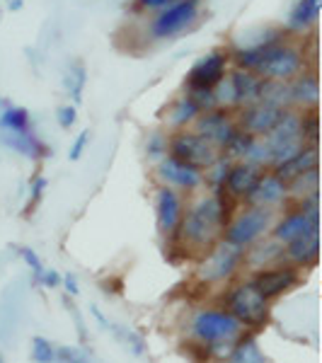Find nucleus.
<instances>
[{
    "label": "nucleus",
    "instance_id": "f257e3e1",
    "mask_svg": "<svg viewBox=\"0 0 322 363\" xmlns=\"http://www.w3.org/2000/svg\"><path fill=\"white\" fill-rule=\"evenodd\" d=\"M238 201L223 189H213L211 194L196 199L187 213H182L179 228L170 240L179 242L187 252H206L223 238V228L235 216Z\"/></svg>",
    "mask_w": 322,
    "mask_h": 363
},
{
    "label": "nucleus",
    "instance_id": "f03ea898",
    "mask_svg": "<svg viewBox=\"0 0 322 363\" xmlns=\"http://www.w3.org/2000/svg\"><path fill=\"white\" fill-rule=\"evenodd\" d=\"M308 68V58L306 49H301L298 44H294L291 39L272 46H265L260 58V66L255 73L262 80H281V83H289L294 80L298 73Z\"/></svg>",
    "mask_w": 322,
    "mask_h": 363
},
{
    "label": "nucleus",
    "instance_id": "7ed1b4c3",
    "mask_svg": "<svg viewBox=\"0 0 322 363\" xmlns=\"http://www.w3.org/2000/svg\"><path fill=\"white\" fill-rule=\"evenodd\" d=\"M274 223V208L265 206H245L238 211L231 218V223L223 228V240L238 247H252L255 242H260L262 238H267L272 233Z\"/></svg>",
    "mask_w": 322,
    "mask_h": 363
},
{
    "label": "nucleus",
    "instance_id": "20e7f679",
    "mask_svg": "<svg viewBox=\"0 0 322 363\" xmlns=\"http://www.w3.org/2000/svg\"><path fill=\"white\" fill-rule=\"evenodd\" d=\"M269 148V167H277L298 150L306 148V140L301 136V112L298 109H284L277 121V126L265 136Z\"/></svg>",
    "mask_w": 322,
    "mask_h": 363
},
{
    "label": "nucleus",
    "instance_id": "39448f33",
    "mask_svg": "<svg viewBox=\"0 0 322 363\" xmlns=\"http://www.w3.org/2000/svg\"><path fill=\"white\" fill-rule=\"evenodd\" d=\"M199 5H201V0H172L165 10L155 13V17L150 20V37L155 42H165V39L182 34L184 29H189L196 22Z\"/></svg>",
    "mask_w": 322,
    "mask_h": 363
},
{
    "label": "nucleus",
    "instance_id": "423d86ee",
    "mask_svg": "<svg viewBox=\"0 0 322 363\" xmlns=\"http://www.w3.org/2000/svg\"><path fill=\"white\" fill-rule=\"evenodd\" d=\"M167 155L177 157L182 162H189V165L199 169H206L218 157V150L204 136H199L194 128H182V131H170Z\"/></svg>",
    "mask_w": 322,
    "mask_h": 363
},
{
    "label": "nucleus",
    "instance_id": "0eeeda50",
    "mask_svg": "<svg viewBox=\"0 0 322 363\" xmlns=\"http://www.w3.org/2000/svg\"><path fill=\"white\" fill-rule=\"evenodd\" d=\"M228 313L235 318L240 325L262 327L269 318V301L252 286V281L240 284L228 294Z\"/></svg>",
    "mask_w": 322,
    "mask_h": 363
},
{
    "label": "nucleus",
    "instance_id": "6e6552de",
    "mask_svg": "<svg viewBox=\"0 0 322 363\" xmlns=\"http://www.w3.org/2000/svg\"><path fill=\"white\" fill-rule=\"evenodd\" d=\"M245 250L238 247V245L226 242L223 238L213 245L206 257H204L201 267H199V277H201L204 284H218V281L231 279L233 274L238 272V267L243 264Z\"/></svg>",
    "mask_w": 322,
    "mask_h": 363
},
{
    "label": "nucleus",
    "instance_id": "1a4fd4ad",
    "mask_svg": "<svg viewBox=\"0 0 322 363\" xmlns=\"http://www.w3.org/2000/svg\"><path fill=\"white\" fill-rule=\"evenodd\" d=\"M194 337L204 344L213 342H235L243 332V325L228 310H201L194 318Z\"/></svg>",
    "mask_w": 322,
    "mask_h": 363
},
{
    "label": "nucleus",
    "instance_id": "9d476101",
    "mask_svg": "<svg viewBox=\"0 0 322 363\" xmlns=\"http://www.w3.org/2000/svg\"><path fill=\"white\" fill-rule=\"evenodd\" d=\"M191 128L209 140L216 150H223V145L233 138V133L238 131V121H235V112L223 107L209 109V112H201L196 116V121L191 124Z\"/></svg>",
    "mask_w": 322,
    "mask_h": 363
},
{
    "label": "nucleus",
    "instance_id": "9b49d317",
    "mask_svg": "<svg viewBox=\"0 0 322 363\" xmlns=\"http://www.w3.org/2000/svg\"><path fill=\"white\" fill-rule=\"evenodd\" d=\"M155 174L162 182V186H172V189L194 191L196 186L204 184V169H199L189 162H182L172 155H165L160 162H155Z\"/></svg>",
    "mask_w": 322,
    "mask_h": 363
},
{
    "label": "nucleus",
    "instance_id": "f8f14e48",
    "mask_svg": "<svg viewBox=\"0 0 322 363\" xmlns=\"http://www.w3.org/2000/svg\"><path fill=\"white\" fill-rule=\"evenodd\" d=\"M228 70H231L228 51H211V54L199 58L187 73V87H209V90H213L228 75Z\"/></svg>",
    "mask_w": 322,
    "mask_h": 363
},
{
    "label": "nucleus",
    "instance_id": "ddd939ff",
    "mask_svg": "<svg viewBox=\"0 0 322 363\" xmlns=\"http://www.w3.org/2000/svg\"><path fill=\"white\" fill-rule=\"evenodd\" d=\"M298 284V267L294 264H277L269 269H260L252 279V286L267 301L291 291Z\"/></svg>",
    "mask_w": 322,
    "mask_h": 363
},
{
    "label": "nucleus",
    "instance_id": "4468645a",
    "mask_svg": "<svg viewBox=\"0 0 322 363\" xmlns=\"http://www.w3.org/2000/svg\"><path fill=\"white\" fill-rule=\"evenodd\" d=\"M184 213V201L177 189L172 186H160L155 194V216H157V230L162 238H172L174 230L179 228Z\"/></svg>",
    "mask_w": 322,
    "mask_h": 363
},
{
    "label": "nucleus",
    "instance_id": "2eb2a0df",
    "mask_svg": "<svg viewBox=\"0 0 322 363\" xmlns=\"http://www.w3.org/2000/svg\"><path fill=\"white\" fill-rule=\"evenodd\" d=\"M281 112H284V109H277V107H272V104L255 102V104H250V107L235 109V121H238V128L252 133L257 138H265L267 133L277 126Z\"/></svg>",
    "mask_w": 322,
    "mask_h": 363
},
{
    "label": "nucleus",
    "instance_id": "dca6fc26",
    "mask_svg": "<svg viewBox=\"0 0 322 363\" xmlns=\"http://www.w3.org/2000/svg\"><path fill=\"white\" fill-rule=\"evenodd\" d=\"M286 201H289V184L281 182L274 172H267V169L260 174L252 191L243 199L245 206H265V208H277Z\"/></svg>",
    "mask_w": 322,
    "mask_h": 363
},
{
    "label": "nucleus",
    "instance_id": "f3484780",
    "mask_svg": "<svg viewBox=\"0 0 322 363\" xmlns=\"http://www.w3.org/2000/svg\"><path fill=\"white\" fill-rule=\"evenodd\" d=\"M289 92H291V109H313L320 102V78L315 73V68H306L303 73H298L294 80H289Z\"/></svg>",
    "mask_w": 322,
    "mask_h": 363
},
{
    "label": "nucleus",
    "instance_id": "a211bd4d",
    "mask_svg": "<svg viewBox=\"0 0 322 363\" xmlns=\"http://www.w3.org/2000/svg\"><path fill=\"white\" fill-rule=\"evenodd\" d=\"M228 83L233 90V102L235 109L250 107V104L260 102V87L262 78L252 70H243V68H231L228 70Z\"/></svg>",
    "mask_w": 322,
    "mask_h": 363
},
{
    "label": "nucleus",
    "instance_id": "6ab92c4d",
    "mask_svg": "<svg viewBox=\"0 0 322 363\" xmlns=\"http://www.w3.org/2000/svg\"><path fill=\"white\" fill-rule=\"evenodd\" d=\"M313 228H320V220L310 218L306 211H301L298 206H294L289 211V213L284 216L281 220H277L272 228V238L277 240L281 245H289L291 240L301 238L303 233L313 230Z\"/></svg>",
    "mask_w": 322,
    "mask_h": 363
},
{
    "label": "nucleus",
    "instance_id": "aec40b11",
    "mask_svg": "<svg viewBox=\"0 0 322 363\" xmlns=\"http://www.w3.org/2000/svg\"><path fill=\"white\" fill-rule=\"evenodd\" d=\"M320 257V228L303 233L301 238L291 240L289 245H284V259H289L294 267H308L315 264Z\"/></svg>",
    "mask_w": 322,
    "mask_h": 363
},
{
    "label": "nucleus",
    "instance_id": "412c9836",
    "mask_svg": "<svg viewBox=\"0 0 322 363\" xmlns=\"http://www.w3.org/2000/svg\"><path fill=\"white\" fill-rule=\"evenodd\" d=\"M320 165V150L318 145H306L303 150H298L296 155H291L289 160H284L281 165L272 167V172L277 174L281 182H286L289 184L291 179H296L298 174L308 172V169L318 167Z\"/></svg>",
    "mask_w": 322,
    "mask_h": 363
},
{
    "label": "nucleus",
    "instance_id": "4be33fe9",
    "mask_svg": "<svg viewBox=\"0 0 322 363\" xmlns=\"http://www.w3.org/2000/svg\"><path fill=\"white\" fill-rule=\"evenodd\" d=\"M262 172H265V169L248 165V162H233L231 172H228V179H226V191L235 199V201H243V199L252 191V186L257 184Z\"/></svg>",
    "mask_w": 322,
    "mask_h": 363
},
{
    "label": "nucleus",
    "instance_id": "5701e85b",
    "mask_svg": "<svg viewBox=\"0 0 322 363\" xmlns=\"http://www.w3.org/2000/svg\"><path fill=\"white\" fill-rule=\"evenodd\" d=\"M3 143L8 145V148L17 150L20 155L29 157V160H39V157L49 155L46 143L34 131H29V128H27V131H17V133H5Z\"/></svg>",
    "mask_w": 322,
    "mask_h": 363
},
{
    "label": "nucleus",
    "instance_id": "b1692460",
    "mask_svg": "<svg viewBox=\"0 0 322 363\" xmlns=\"http://www.w3.org/2000/svg\"><path fill=\"white\" fill-rule=\"evenodd\" d=\"M199 114H201V112H199V107H196L194 102H191V97L184 92V95H179L167 107L165 126L170 128V131H182V128H191V124L196 121Z\"/></svg>",
    "mask_w": 322,
    "mask_h": 363
},
{
    "label": "nucleus",
    "instance_id": "393cba45",
    "mask_svg": "<svg viewBox=\"0 0 322 363\" xmlns=\"http://www.w3.org/2000/svg\"><path fill=\"white\" fill-rule=\"evenodd\" d=\"M243 262H248V264L252 269H257V272H260V269L284 264V245L272 238V240H267V242L257 245L252 252H245Z\"/></svg>",
    "mask_w": 322,
    "mask_h": 363
},
{
    "label": "nucleus",
    "instance_id": "a878e982",
    "mask_svg": "<svg viewBox=\"0 0 322 363\" xmlns=\"http://www.w3.org/2000/svg\"><path fill=\"white\" fill-rule=\"evenodd\" d=\"M322 10V0H298L289 15V25H286V32H301L306 34L310 27L318 22Z\"/></svg>",
    "mask_w": 322,
    "mask_h": 363
},
{
    "label": "nucleus",
    "instance_id": "bb28decb",
    "mask_svg": "<svg viewBox=\"0 0 322 363\" xmlns=\"http://www.w3.org/2000/svg\"><path fill=\"white\" fill-rule=\"evenodd\" d=\"M260 102L272 104V107H277V109H289L291 107L289 83H281V80H262Z\"/></svg>",
    "mask_w": 322,
    "mask_h": 363
},
{
    "label": "nucleus",
    "instance_id": "cd10ccee",
    "mask_svg": "<svg viewBox=\"0 0 322 363\" xmlns=\"http://www.w3.org/2000/svg\"><path fill=\"white\" fill-rule=\"evenodd\" d=\"M320 191V169L313 167L289 182V199H303Z\"/></svg>",
    "mask_w": 322,
    "mask_h": 363
},
{
    "label": "nucleus",
    "instance_id": "c85d7f7f",
    "mask_svg": "<svg viewBox=\"0 0 322 363\" xmlns=\"http://www.w3.org/2000/svg\"><path fill=\"white\" fill-rule=\"evenodd\" d=\"M231 363H267V356L262 354L255 337H240V342L231 351Z\"/></svg>",
    "mask_w": 322,
    "mask_h": 363
},
{
    "label": "nucleus",
    "instance_id": "c756f323",
    "mask_svg": "<svg viewBox=\"0 0 322 363\" xmlns=\"http://www.w3.org/2000/svg\"><path fill=\"white\" fill-rule=\"evenodd\" d=\"M231 167H233V160H228L226 155L218 153V157H216V160L211 162L206 169H204V182H206V184L211 186V191H213V189H223Z\"/></svg>",
    "mask_w": 322,
    "mask_h": 363
},
{
    "label": "nucleus",
    "instance_id": "7c9ffc66",
    "mask_svg": "<svg viewBox=\"0 0 322 363\" xmlns=\"http://www.w3.org/2000/svg\"><path fill=\"white\" fill-rule=\"evenodd\" d=\"M0 128L5 133H17L29 128V112L25 107H5L0 114Z\"/></svg>",
    "mask_w": 322,
    "mask_h": 363
},
{
    "label": "nucleus",
    "instance_id": "2f4dec72",
    "mask_svg": "<svg viewBox=\"0 0 322 363\" xmlns=\"http://www.w3.org/2000/svg\"><path fill=\"white\" fill-rule=\"evenodd\" d=\"M255 138L257 136H252V133H248V131H243V128H238V131L233 133V138L223 145L221 155H226L228 160H233V162H240L245 157V153H248L250 143H252Z\"/></svg>",
    "mask_w": 322,
    "mask_h": 363
},
{
    "label": "nucleus",
    "instance_id": "473e14b6",
    "mask_svg": "<svg viewBox=\"0 0 322 363\" xmlns=\"http://www.w3.org/2000/svg\"><path fill=\"white\" fill-rule=\"evenodd\" d=\"M167 138H170V133L165 131H150L148 136H145L143 140V153L148 160H153V162H160L162 157L167 155Z\"/></svg>",
    "mask_w": 322,
    "mask_h": 363
},
{
    "label": "nucleus",
    "instance_id": "72a5a7b5",
    "mask_svg": "<svg viewBox=\"0 0 322 363\" xmlns=\"http://www.w3.org/2000/svg\"><path fill=\"white\" fill-rule=\"evenodd\" d=\"M301 136H303V140H306V145H318V140H320L318 107L303 109V112H301Z\"/></svg>",
    "mask_w": 322,
    "mask_h": 363
},
{
    "label": "nucleus",
    "instance_id": "f704fd0d",
    "mask_svg": "<svg viewBox=\"0 0 322 363\" xmlns=\"http://www.w3.org/2000/svg\"><path fill=\"white\" fill-rule=\"evenodd\" d=\"M240 162H248V165L267 169L269 167V148H267L265 138H255L252 143H250L248 153H245V157Z\"/></svg>",
    "mask_w": 322,
    "mask_h": 363
},
{
    "label": "nucleus",
    "instance_id": "c9c22d12",
    "mask_svg": "<svg viewBox=\"0 0 322 363\" xmlns=\"http://www.w3.org/2000/svg\"><path fill=\"white\" fill-rule=\"evenodd\" d=\"M66 87L75 102L83 99V87H85V66L83 63H73V66H70V70L66 73Z\"/></svg>",
    "mask_w": 322,
    "mask_h": 363
},
{
    "label": "nucleus",
    "instance_id": "e433bc0d",
    "mask_svg": "<svg viewBox=\"0 0 322 363\" xmlns=\"http://www.w3.org/2000/svg\"><path fill=\"white\" fill-rule=\"evenodd\" d=\"M187 95H189L191 102L199 107V112H209V109L218 107L213 90H209V87H187Z\"/></svg>",
    "mask_w": 322,
    "mask_h": 363
},
{
    "label": "nucleus",
    "instance_id": "4c0bfd02",
    "mask_svg": "<svg viewBox=\"0 0 322 363\" xmlns=\"http://www.w3.org/2000/svg\"><path fill=\"white\" fill-rule=\"evenodd\" d=\"M58 351L51 347V342H46L44 337L32 339V359L37 363H54L58 359Z\"/></svg>",
    "mask_w": 322,
    "mask_h": 363
},
{
    "label": "nucleus",
    "instance_id": "58836bf2",
    "mask_svg": "<svg viewBox=\"0 0 322 363\" xmlns=\"http://www.w3.org/2000/svg\"><path fill=\"white\" fill-rule=\"evenodd\" d=\"M75 119H78L75 104H63V107L56 112V121H58V126H61V128H70L75 124Z\"/></svg>",
    "mask_w": 322,
    "mask_h": 363
},
{
    "label": "nucleus",
    "instance_id": "ea45409f",
    "mask_svg": "<svg viewBox=\"0 0 322 363\" xmlns=\"http://www.w3.org/2000/svg\"><path fill=\"white\" fill-rule=\"evenodd\" d=\"M87 143H90V131H80L78 133V138L73 140V145H70V153H68V157L70 160H80V155L85 153V148H87Z\"/></svg>",
    "mask_w": 322,
    "mask_h": 363
},
{
    "label": "nucleus",
    "instance_id": "a19ab883",
    "mask_svg": "<svg viewBox=\"0 0 322 363\" xmlns=\"http://www.w3.org/2000/svg\"><path fill=\"white\" fill-rule=\"evenodd\" d=\"M170 3L172 0H136L133 5H136V10H140V13H160Z\"/></svg>",
    "mask_w": 322,
    "mask_h": 363
},
{
    "label": "nucleus",
    "instance_id": "79ce46f5",
    "mask_svg": "<svg viewBox=\"0 0 322 363\" xmlns=\"http://www.w3.org/2000/svg\"><path fill=\"white\" fill-rule=\"evenodd\" d=\"M44 189H46V179L44 177H34V184H32V199H29V206H27V213L42 201L44 196Z\"/></svg>",
    "mask_w": 322,
    "mask_h": 363
},
{
    "label": "nucleus",
    "instance_id": "37998d69",
    "mask_svg": "<svg viewBox=\"0 0 322 363\" xmlns=\"http://www.w3.org/2000/svg\"><path fill=\"white\" fill-rule=\"evenodd\" d=\"M22 259L27 262L29 269H32V272H34V279L39 281V277H42V272H44V267H42V262H39V257L34 255L32 250H22Z\"/></svg>",
    "mask_w": 322,
    "mask_h": 363
},
{
    "label": "nucleus",
    "instance_id": "c03bdc74",
    "mask_svg": "<svg viewBox=\"0 0 322 363\" xmlns=\"http://www.w3.org/2000/svg\"><path fill=\"white\" fill-rule=\"evenodd\" d=\"M39 284L46 286V289H54V286L61 284V277H58V272H54V269H44L42 277H39Z\"/></svg>",
    "mask_w": 322,
    "mask_h": 363
},
{
    "label": "nucleus",
    "instance_id": "a18cd8bd",
    "mask_svg": "<svg viewBox=\"0 0 322 363\" xmlns=\"http://www.w3.org/2000/svg\"><path fill=\"white\" fill-rule=\"evenodd\" d=\"M63 284H66V291H68L70 296H78L80 294V291H78V279H75L73 274H68V277L63 279Z\"/></svg>",
    "mask_w": 322,
    "mask_h": 363
},
{
    "label": "nucleus",
    "instance_id": "49530a36",
    "mask_svg": "<svg viewBox=\"0 0 322 363\" xmlns=\"http://www.w3.org/2000/svg\"><path fill=\"white\" fill-rule=\"evenodd\" d=\"M8 8H10V10H22V0H10Z\"/></svg>",
    "mask_w": 322,
    "mask_h": 363
},
{
    "label": "nucleus",
    "instance_id": "de8ad7c7",
    "mask_svg": "<svg viewBox=\"0 0 322 363\" xmlns=\"http://www.w3.org/2000/svg\"><path fill=\"white\" fill-rule=\"evenodd\" d=\"M68 363H87V361L80 359V356H73V359H68Z\"/></svg>",
    "mask_w": 322,
    "mask_h": 363
}]
</instances>
